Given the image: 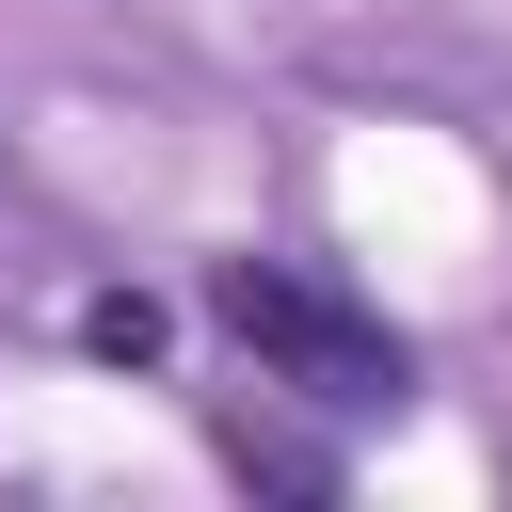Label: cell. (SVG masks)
I'll list each match as a JSON object with an SVG mask.
<instances>
[{
	"label": "cell",
	"instance_id": "6da1fadb",
	"mask_svg": "<svg viewBox=\"0 0 512 512\" xmlns=\"http://www.w3.org/2000/svg\"><path fill=\"white\" fill-rule=\"evenodd\" d=\"M208 320H224L288 400H320V416H400V384H416V368H400V336H384L368 304L304 288L288 256H224V272H208Z\"/></svg>",
	"mask_w": 512,
	"mask_h": 512
},
{
	"label": "cell",
	"instance_id": "7a4b0ae2",
	"mask_svg": "<svg viewBox=\"0 0 512 512\" xmlns=\"http://www.w3.org/2000/svg\"><path fill=\"white\" fill-rule=\"evenodd\" d=\"M224 464H240V480H272V496H320V480H336V464H320L304 432H272V416H224Z\"/></svg>",
	"mask_w": 512,
	"mask_h": 512
},
{
	"label": "cell",
	"instance_id": "3957f363",
	"mask_svg": "<svg viewBox=\"0 0 512 512\" xmlns=\"http://www.w3.org/2000/svg\"><path fill=\"white\" fill-rule=\"evenodd\" d=\"M80 336H96L112 368H144V352H160V304H144V288H96V304H80Z\"/></svg>",
	"mask_w": 512,
	"mask_h": 512
}]
</instances>
